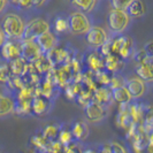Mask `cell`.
I'll return each mask as SVG.
<instances>
[{
    "label": "cell",
    "instance_id": "4316f807",
    "mask_svg": "<svg viewBox=\"0 0 153 153\" xmlns=\"http://www.w3.org/2000/svg\"><path fill=\"white\" fill-rule=\"evenodd\" d=\"M109 79H111V77L108 76V74L106 71H104V69L97 71V81L99 82L100 84L108 85L109 84Z\"/></svg>",
    "mask_w": 153,
    "mask_h": 153
},
{
    "label": "cell",
    "instance_id": "1f68e13d",
    "mask_svg": "<svg viewBox=\"0 0 153 153\" xmlns=\"http://www.w3.org/2000/svg\"><path fill=\"white\" fill-rule=\"evenodd\" d=\"M6 40H7L6 36L4 35V32H2V31L0 30V47H1V45H2V44L6 42Z\"/></svg>",
    "mask_w": 153,
    "mask_h": 153
},
{
    "label": "cell",
    "instance_id": "44dd1931",
    "mask_svg": "<svg viewBox=\"0 0 153 153\" xmlns=\"http://www.w3.org/2000/svg\"><path fill=\"white\" fill-rule=\"evenodd\" d=\"M53 27H54V31H55V32H58V33H63V32L68 31V21H67V19L59 16V17L55 19Z\"/></svg>",
    "mask_w": 153,
    "mask_h": 153
},
{
    "label": "cell",
    "instance_id": "9c48e42d",
    "mask_svg": "<svg viewBox=\"0 0 153 153\" xmlns=\"http://www.w3.org/2000/svg\"><path fill=\"white\" fill-rule=\"evenodd\" d=\"M42 55V50L39 48L35 40H22L21 43V56L27 61H36Z\"/></svg>",
    "mask_w": 153,
    "mask_h": 153
},
{
    "label": "cell",
    "instance_id": "8fae6325",
    "mask_svg": "<svg viewBox=\"0 0 153 153\" xmlns=\"http://www.w3.org/2000/svg\"><path fill=\"white\" fill-rule=\"evenodd\" d=\"M136 74L137 77L140 79H143L145 83H150L153 79L152 74V62H151V58H149L147 60L139 62L136 67Z\"/></svg>",
    "mask_w": 153,
    "mask_h": 153
},
{
    "label": "cell",
    "instance_id": "4dcf8cb0",
    "mask_svg": "<svg viewBox=\"0 0 153 153\" xmlns=\"http://www.w3.org/2000/svg\"><path fill=\"white\" fill-rule=\"evenodd\" d=\"M47 1L48 0H33V6L35 7H42V6L45 5Z\"/></svg>",
    "mask_w": 153,
    "mask_h": 153
},
{
    "label": "cell",
    "instance_id": "cb8c5ba5",
    "mask_svg": "<svg viewBox=\"0 0 153 153\" xmlns=\"http://www.w3.org/2000/svg\"><path fill=\"white\" fill-rule=\"evenodd\" d=\"M58 139H59V142L61 143L62 145H69V144L71 143V140H73V135H71L70 130L63 129V130L59 131V134H58Z\"/></svg>",
    "mask_w": 153,
    "mask_h": 153
},
{
    "label": "cell",
    "instance_id": "603a6c76",
    "mask_svg": "<svg viewBox=\"0 0 153 153\" xmlns=\"http://www.w3.org/2000/svg\"><path fill=\"white\" fill-rule=\"evenodd\" d=\"M10 77V69L7 63L0 65V84H6Z\"/></svg>",
    "mask_w": 153,
    "mask_h": 153
},
{
    "label": "cell",
    "instance_id": "4fadbf2b",
    "mask_svg": "<svg viewBox=\"0 0 153 153\" xmlns=\"http://www.w3.org/2000/svg\"><path fill=\"white\" fill-rule=\"evenodd\" d=\"M123 67V60L116 54H108L104 58V69H107L111 73H116Z\"/></svg>",
    "mask_w": 153,
    "mask_h": 153
},
{
    "label": "cell",
    "instance_id": "ffe728a7",
    "mask_svg": "<svg viewBox=\"0 0 153 153\" xmlns=\"http://www.w3.org/2000/svg\"><path fill=\"white\" fill-rule=\"evenodd\" d=\"M88 66L93 71H99L104 69V58L102 55L97 52H93L88 56Z\"/></svg>",
    "mask_w": 153,
    "mask_h": 153
},
{
    "label": "cell",
    "instance_id": "52a82bcc",
    "mask_svg": "<svg viewBox=\"0 0 153 153\" xmlns=\"http://www.w3.org/2000/svg\"><path fill=\"white\" fill-rule=\"evenodd\" d=\"M0 55L5 61H13L21 58V43L14 42L13 39L6 40L0 47Z\"/></svg>",
    "mask_w": 153,
    "mask_h": 153
},
{
    "label": "cell",
    "instance_id": "484cf974",
    "mask_svg": "<svg viewBox=\"0 0 153 153\" xmlns=\"http://www.w3.org/2000/svg\"><path fill=\"white\" fill-rule=\"evenodd\" d=\"M59 131H60V129L56 128L55 126H48V127H46L45 130H44V136L47 138H52L53 139V138L58 137Z\"/></svg>",
    "mask_w": 153,
    "mask_h": 153
},
{
    "label": "cell",
    "instance_id": "d6a6232c",
    "mask_svg": "<svg viewBox=\"0 0 153 153\" xmlns=\"http://www.w3.org/2000/svg\"><path fill=\"white\" fill-rule=\"evenodd\" d=\"M8 4H12L13 6H16L17 7V2H19V0H7Z\"/></svg>",
    "mask_w": 153,
    "mask_h": 153
},
{
    "label": "cell",
    "instance_id": "f1b7e54d",
    "mask_svg": "<svg viewBox=\"0 0 153 153\" xmlns=\"http://www.w3.org/2000/svg\"><path fill=\"white\" fill-rule=\"evenodd\" d=\"M17 7L21 9H29L33 7V0H19Z\"/></svg>",
    "mask_w": 153,
    "mask_h": 153
},
{
    "label": "cell",
    "instance_id": "3957f363",
    "mask_svg": "<svg viewBox=\"0 0 153 153\" xmlns=\"http://www.w3.org/2000/svg\"><path fill=\"white\" fill-rule=\"evenodd\" d=\"M68 21V31L75 36H84L91 28V21L86 13L83 12H73L67 19Z\"/></svg>",
    "mask_w": 153,
    "mask_h": 153
},
{
    "label": "cell",
    "instance_id": "5bb4252c",
    "mask_svg": "<svg viewBox=\"0 0 153 153\" xmlns=\"http://www.w3.org/2000/svg\"><path fill=\"white\" fill-rule=\"evenodd\" d=\"M70 132L73 135V138H75L76 140H85L90 134L89 124L84 121H77L71 127Z\"/></svg>",
    "mask_w": 153,
    "mask_h": 153
},
{
    "label": "cell",
    "instance_id": "7c38bea8",
    "mask_svg": "<svg viewBox=\"0 0 153 153\" xmlns=\"http://www.w3.org/2000/svg\"><path fill=\"white\" fill-rule=\"evenodd\" d=\"M30 109L32 111V113L37 116L45 114L46 111L48 109V101L46 97H33L30 101Z\"/></svg>",
    "mask_w": 153,
    "mask_h": 153
},
{
    "label": "cell",
    "instance_id": "d4e9b609",
    "mask_svg": "<svg viewBox=\"0 0 153 153\" xmlns=\"http://www.w3.org/2000/svg\"><path fill=\"white\" fill-rule=\"evenodd\" d=\"M134 0H111V6L115 9L127 10V8L130 6V4Z\"/></svg>",
    "mask_w": 153,
    "mask_h": 153
},
{
    "label": "cell",
    "instance_id": "f546056e",
    "mask_svg": "<svg viewBox=\"0 0 153 153\" xmlns=\"http://www.w3.org/2000/svg\"><path fill=\"white\" fill-rule=\"evenodd\" d=\"M8 1L7 0H0V14L5 12V9L7 8Z\"/></svg>",
    "mask_w": 153,
    "mask_h": 153
},
{
    "label": "cell",
    "instance_id": "d6986e66",
    "mask_svg": "<svg viewBox=\"0 0 153 153\" xmlns=\"http://www.w3.org/2000/svg\"><path fill=\"white\" fill-rule=\"evenodd\" d=\"M99 0H71V4L74 7L77 8V10L83 13H91L93 12Z\"/></svg>",
    "mask_w": 153,
    "mask_h": 153
},
{
    "label": "cell",
    "instance_id": "7a4b0ae2",
    "mask_svg": "<svg viewBox=\"0 0 153 153\" xmlns=\"http://www.w3.org/2000/svg\"><path fill=\"white\" fill-rule=\"evenodd\" d=\"M130 22L131 17L128 15L127 10H121V9L112 8L109 10V13H108V28H109L111 32H113L114 35H121L122 32H124L128 29Z\"/></svg>",
    "mask_w": 153,
    "mask_h": 153
},
{
    "label": "cell",
    "instance_id": "6da1fadb",
    "mask_svg": "<svg viewBox=\"0 0 153 153\" xmlns=\"http://www.w3.org/2000/svg\"><path fill=\"white\" fill-rule=\"evenodd\" d=\"M25 22L20 15L15 13H8L0 22V30L4 32L7 39H21Z\"/></svg>",
    "mask_w": 153,
    "mask_h": 153
},
{
    "label": "cell",
    "instance_id": "ba28073f",
    "mask_svg": "<svg viewBox=\"0 0 153 153\" xmlns=\"http://www.w3.org/2000/svg\"><path fill=\"white\" fill-rule=\"evenodd\" d=\"M124 86L129 91L132 99L142 98L146 93V90H147L146 83L137 76L129 77L127 81H124Z\"/></svg>",
    "mask_w": 153,
    "mask_h": 153
},
{
    "label": "cell",
    "instance_id": "7402d4cb",
    "mask_svg": "<svg viewBox=\"0 0 153 153\" xmlns=\"http://www.w3.org/2000/svg\"><path fill=\"white\" fill-rule=\"evenodd\" d=\"M9 69H10V73H13L14 75H20V74H22V71L24 70V61H23L21 58L10 61Z\"/></svg>",
    "mask_w": 153,
    "mask_h": 153
},
{
    "label": "cell",
    "instance_id": "277c9868",
    "mask_svg": "<svg viewBox=\"0 0 153 153\" xmlns=\"http://www.w3.org/2000/svg\"><path fill=\"white\" fill-rule=\"evenodd\" d=\"M50 30H51L50 23L42 17H36V19H32L28 23H25L21 39L22 40H33L38 36Z\"/></svg>",
    "mask_w": 153,
    "mask_h": 153
},
{
    "label": "cell",
    "instance_id": "836d02e7",
    "mask_svg": "<svg viewBox=\"0 0 153 153\" xmlns=\"http://www.w3.org/2000/svg\"><path fill=\"white\" fill-rule=\"evenodd\" d=\"M84 153H99L98 151H94V150H86Z\"/></svg>",
    "mask_w": 153,
    "mask_h": 153
},
{
    "label": "cell",
    "instance_id": "ac0fdd59",
    "mask_svg": "<svg viewBox=\"0 0 153 153\" xmlns=\"http://www.w3.org/2000/svg\"><path fill=\"white\" fill-rule=\"evenodd\" d=\"M92 100L99 102L101 105H107L109 104V101L112 100V89L107 88L106 85L101 86L99 89H96L94 93H93V98Z\"/></svg>",
    "mask_w": 153,
    "mask_h": 153
},
{
    "label": "cell",
    "instance_id": "30bf717a",
    "mask_svg": "<svg viewBox=\"0 0 153 153\" xmlns=\"http://www.w3.org/2000/svg\"><path fill=\"white\" fill-rule=\"evenodd\" d=\"M37 45L39 46V48L42 50V53H47L51 50H53L54 47L58 44V38L55 36V33L52 31H47L45 33L38 36L36 39H33Z\"/></svg>",
    "mask_w": 153,
    "mask_h": 153
},
{
    "label": "cell",
    "instance_id": "2e32d148",
    "mask_svg": "<svg viewBox=\"0 0 153 153\" xmlns=\"http://www.w3.org/2000/svg\"><path fill=\"white\" fill-rule=\"evenodd\" d=\"M16 102L13 98L6 94H0V117L7 116L15 112Z\"/></svg>",
    "mask_w": 153,
    "mask_h": 153
},
{
    "label": "cell",
    "instance_id": "5b68a950",
    "mask_svg": "<svg viewBox=\"0 0 153 153\" xmlns=\"http://www.w3.org/2000/svg\"><path fill=\"white\" fill-rule=\"evenodd\" d=\"M84 36L86 44L92 48H100L108 40L107 31L100 25H91Z\"/></svg>",
    "mask_w": 153,
    "mask_h": 153
},
{
    "label": "cell",
    "instance_id": "e0dca14e",
    "mask_svg": "<svg viewBox=\"0 0 153 153\" xmlns=\"http://www.w3.org/2000/svg\"><path fill=\"white\" fill-rule=\"evenodd\" d=\"M127 13L131 19H139L146 14V5L143 0H134L127 8Z\"/></svg>",
    "mask_w": 153,
    "mask_h": 153
},
{
    "label": "cell",
    "instance_id": "8992f818",
    "mask_svg": "<svg viewBox=\"0 0 153 153\" xmlns=\"http://www.w3.org/2000/svg\"><path fill=\"white\" fill-rule=\"evenodd\" d=\"M84 115L86 121L90 123H98L105 119L107 115V108L105 105L91 100L89 104L84 106Z\"/></svg>",
    "mask_w": 153,
    "mask_h": 153
},
{
    "label": "cell",
    "instance_id": "9a60e30c",
    "mask_svg": "<svg viewBox=\"0 0 153 153\" xmlns=\"http://www.w3.org/2000/svg\"><path fill=\"white\" fill-rule=\"evenodd\" d=\"M112 99L121 105H128L132 101V97L130 96L129 91L127 90V88L123 85L120 88L112 89Z\"/></svg>",
    "mask_w": 153,
    "mask_h": 153
},
{
    "label": "cell",
    "instance_id": "83f0119b",
    "mask_svg": "<svg viewBox=\"0 0 153 153\" xmlns=\"http://www.w3.org/2000/svg\"><path fill=\"white\" fill-rule=\"evenodd\" d=\"M111 153H128V151H127V149L123 145H121L120 143L114 142V143L111 145Z\"/></svg>",
    "mask_w": 153,
    "mask_h": 153
}]
</instances>
